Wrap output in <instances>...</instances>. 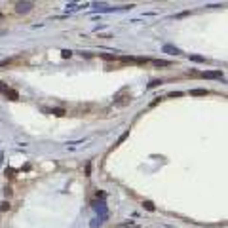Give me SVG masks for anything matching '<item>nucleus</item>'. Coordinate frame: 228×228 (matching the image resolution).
Returning <instances> with one entry per match:
<instances>
[{
	"instance_id": "nucleus-19",
	"label": "nucleus",
	"mask_w": 228,
	"mask_h": 228,
	"mask_svg": "<svg viewBox=\"0 0 228 228\" xmlns=\"http://www.w3.org/2000/svg\"><path fill=\"white\" fill-rule=\"evenodd\" d=\"M2 17H4V15H2V13H0V19H2Z\"/></svg>"
},
{
	"instance_id": "nucleus-10",
	"label": "nucleus",
	"mask_w": 228,
	"mask_h": 228,
	"mask_svg": "<svg viewBox=\"0 0 228 228\" xmlns=\"http://www.w3.org/2000/svg\"><path fill=\"white\" fill-rule=\"evenodd\" d=\"M190 59H192V61H196V63H203V61H205L202 55H190Z\"/></svg>"
},
{
	"instance_id": "nucleus-11",
	"label": "nucleus",
	"mask_w": 228,
	"mask_h": 228,
	"mask_svg": "<svg viewBox=\"0 0 228 228\" xmlns=\"http://www.w3.org/2000/svg\"><path fill=\"white\" fill-rule=\"evenodd\" d=\"M10 209V202H2L0 203V211H8Z\"/></svg>"
},
{
	"instance_id": "nucleus-14",
	"label": "nucleus",
	"mask_w": 228,
	"mask_h": 228,
	"mask_svg": "<svg viewBox=\"0 0 228 228\" xmlns=\"http://www.w3.org/2000/svg\"><path fill=\"white\" fill-rule=\"evenodd\" d=\"M61 55L67 59V57H70V55H72V51H70V50H63V51H61Z\"/></svg>"
},
{
	"instance_id": "nucleus-16",
	"label": "nucleus",
	"mask_w": 228,
	"mask_h": 228,
	"mask_svg": "<svg viewBox=\"0 0 228 228\" xmlns=\"http://www.w3.org/2000/svg\"><path fill=\"white\" fill-rule=\"evenodd\" d=\"M122 61L124 63H135V59L133 57H122Z\"/></svg>"
},
{
	"instance_id": "nucleus-15",
	"label": "nucleus",
	"mask_w": 228,
	"mask_h": 228,
	"mask_svg": "<svg viewBox=\"0 0 228 228\" xmlns=\"http://www.w3.org/2000/svg\"><path fill=\"white\" fill-rule=\"evenodd\" d=\"M160 84H162V80H154V82L148 84V87H156V86H160Z\"/></svg>"
},
{
	"instance_id": "nucleus-5",
	"label": "nucleus",
	"mask_w": 228,
	"mask_h": 228,
	"mask_svg": "<svg viewBox=\"0 0 228 228\" xmlns=\"http://www.w3.org/2000/svg\"><path fill=\"white\" fill-rule=\"evenodd\" d=\"M152 65H154V67H169L171 63H169V61H163V59H154V61H152Z\"/></svg>"
},
{
	"instance_id": "nucleus-1",
	"label": "nucleus",
	"mask_w": 228,
	"mask_h": 228,
	"mask_svg": "<svg viewBox=\"0 0 228 228\" xmlns=\"http://www.w3.org/2000/svg\"><path fill=\"white\" fill-rule=\"evenodd\" d=\"M33 10V2H17L15 4V11L17 13H29Z\"/></svg>"
},
{
	"instance_id": "nucleus-6",
	"label": "nucleus",
	"mask_w": 228,
	"mask_h": 228,
	"mask_svg": "<svg viewBox=\"0 0 228 228\" xmlns=\"http://www.w3.org/2000/svg\"><path fill=\"white\" fill-rule=\"evenodd\" d=\"M209 91L207 89H192L190 91V95H194V97H203V95H207Z\"/></svg>"
},
{
	"instance_id": "nucleus-17",
	"label": "nucleus",
	"mask_w": 228,
	"mask_h": 228,
	"mask_svg": "<svg viewBox=\"0 0 228 228\" xmlns=\"http://www.w3.org/2000/svg\"><path fill=\"white\" fill-rule=\"evenodd\" d=\"M181 91H171V93H169V97H181Z\"/></svg>"
},
{
	"instance_id": "nucleus-7",
	"label": "nucleus",
	"mask_w": 228,
	"mask_h": 228,
	"mask_svg": "<svg viewBox=\"0 0 228 228\" xmlns=\"http://www.w3.org/2000/svg\"><path fill=\"white\" fill-rule=\"evenodd\" d=\"M46 112H50V114H53V116H65L67 114L63 109H53V110H46Z\"/></svg>"
},
{
	"instance_id": "nucleus-8",
	"label": "nucleus",
	"mask_w": 228,
	"mask_h": 228,
	"mask_svg": "<svg viewBox=\"0 0 228 228\" xmlns=\"http://www.w3.org/2000/svg\"><path fill=\"white\" fill-rule=\"evenodd\" d=\"M129 101H131V97H122V101H114V105L116 107H124V105H127Z\"/></svg>"
},
{
	"instance_id": "nucleus-3",
	"label": "nucleus",
	"mask_w": 228,
	"mask_h": 228,
	"mask_svg": "<svg viewBox=\"0 0 228 228\" xmlns=\"http://www.w3.org/2000/svg\"><path fill=\"white\" fill-rule=\"evenodd\" d=\"M6 97H10L11 101H17V99H19V93H17L15 89H11V87H10V89L6 91Z\"/></svg>"
},
{
	"instance_id": "nucleus-4",
	"label": "nucleus",
	"mask_w": 228,
	"mask_h": 228,
	"mask_svg": "<svg viewBox=\"0 0 228 228\" xmlns=\"http://www.w3.org/2000/svg\"><path fill=\"white\" fill-rule=\"evenodd\" d=\"M163 51H165V53H171V55H179V53H181V51H179L177 48H173V46H163Z\"/></svg>"
},
{
	"instance_id": "nucleus-13",
	"label": "nucleus",
	"mask_w": 228,
	"mask_h": 228,
	"mask_svg": "<svg viewBox=\"0 0 228 228\" xmlns=\"http://www.w3.org/2000/svg\"><path fill=\"white\" fill-rule=\"evenodd\" d=\"M8 89H10V87H8V86H6V84H4V82H0V91H2L4 95H6V91H8Z\"/></svg>"
},
{
	"instance_id": "nucleus-12",
	"label": "nucleus",
	"mask_w": 228,
	"mask_h": 228,
	"mask_svg": "<svg viewBox=\"0 0 228 228\" xmlns=\"http://www.w3.org/2000/svg\"><path fill=\"white\" fill-rule=\"evenodd\" d=\"M101 57L105 59V61H114V59H116V55H109V53H103Z\"/></svg>"
},
{
	"instance_id": "nucleus-18",
	"label": "nucleus",
	"mask_w": 228,
	"mask_h": 228,
	"mask_svg": "<svg viewBox=\"0 0 228 228\" xmlns=\"http://www.w3.org/2000/svg\"><path fill=\"white\" fill-rule=\"evenodd\" d=\"M127 135H129V131H126V133H124V135H122V137H120V139H118V145H120V143H122V141H124V139H126V137H127Z\"/></svg>"
},
{
	"instance_id": "nucleus-9",
	"label": "nucleus",
	"mask_w": 228,
	"mask_h": 228,
	"mask_svg": "<svg viewBox=\"0 0 228 228\" xmlns=\"http://www.w3.org/2000/svg\"><path fill=\"white\" fill-rule=\"evenodd\" d=\"M143 205H145V209H146V211H154V209H156V207H154V203H152V202H148V200H146V202L143 203Z\"/></svg>"
},
{
	"instance_id": "nucleus-2",
	"label": "nucleus",
	"mask_w": 228,
	"mask_h": 228,
	"mask_svg": "<svg viewBox=\"0 0 228 228\" xmlns=\"http://www.w3.org/2000/svg\"><path fill=\"white\" fill-rule=\"evenodd\" d=\"M202 78H222V72L219 70H209V72H200Z\"/></svg>"
}]
</instances>
